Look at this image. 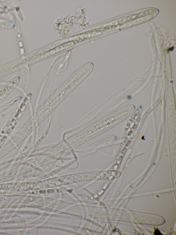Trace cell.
<instances>
[{
	"label": "cell",
	"instance_id": "3",
	"mask_svg": "<svg viewBox=\"0 0 176 235\" xmlns=\"http://www.w3.org/2000/svg\"><path fill=\"white\" fill-rule=\"evenodd\" d=\"M154 235H162V234H161L160 231L158 230V229L156 230L155 231V232H154Z\"/></svg>",
	"mask_w": 176,
	"mask_h": 235
},
{
	"label": "cell",
	"instance_id": "1",
	"mask_svg": "<svg viewBox=\"0 0 176 235\" xmlns=\"http://www.w3.org/2000/svg\"><path fill=\"white\" fill-rule=\"evenodd\" d=\"M54 44H52L51 45L47 46V47L43 48V49H40V50L38 51V52L34 53V54H33V55H31V56L26 58V59H24V60H23L22 61L20 62V64L19 63L17 66H20L22 65V64L31 61V60L33 59L34 58H35L37 57L40 56V55L43 54V53L46 52V51L49 50H50L52 48L54 47Z\"/></svg>",
	"mask_w": 176,
	"mask_h": 235
},
{
	"label": "cell",
	"instance_id": "2",
	"mask_svg": "<svg viewBox=\"0 0 176 235\" xmlns=\"http://www.w3.org/2000/svg\"><path fill=\"white\" fill-rule=\"evenodd\" d=\"M74 44V42H71L61 44V45L58 46V47L52 50V51L46 53V55H44L43 58H46L48 56H51V55L54 54L55 53L59 52L60 51L63 50V49H65L66 48L70 47L71 46L73 45Z\"/></svg>",
	"mask_w": 176,
	"mask_h": 235
}]
</instances>
